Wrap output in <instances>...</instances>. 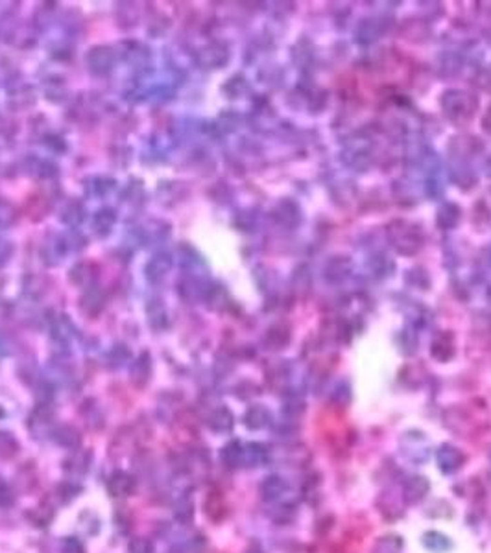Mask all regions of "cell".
Segmentation results:
<instances>
[{"label":"cell","mask_w":491,"mask_h":553,"mask_svg":"<svg viewBox=\"0 0 491 553\" xmlns=\"http://www.w3.org/2000/svg\"><path fill=\"white\" fill-rule=\"evenodd\" d=\"M260 498L266 501V503H284V498L290 492V485L289 481L278 474H272L264 478V481L260 484L259 487Z\"/></svg>","instance_id":"1"},{"label":"cell","mask_w":491,"mask_h":553,"mask_svg":"<svg viewBox=\"0 0 491 553\" xmlns=\"http://www.w3.org/2000/svg\"><path fill=\"white\" fill-rule=\"evenodd\" d=\"M436 461H438L439 470L443 474H455L463 467L466 463V455L460 448L452 446V444H441L436 452Z\"/></svg>","instance_id":"2"},{"label":"cell","mask_w":491,"mask_h":553,"mask_svg":"<svg viewBox=\"0 0 491 553\" xmlns=\"http://www.w3.org/2000/svg\"><path fill=\"white\" fill-rule=\"evenodd\" d=\"M137 490V481L126 470H115L107 479V492L113 498H127Z\"/></svg>","instance_id":"3"},{"label":"cell","mask_w":491,"mask_h":553,"mask_svg":"<svg viewBox=\"0 0 491 553\" xmlns=\"http://www.w3.org/2000/svg\"><path fill=\"white\" fill-rule=\"evenodd\" d=\"M91 463H93L91 450H72L69 457L63 461V470L70 476H83L89 473Z\"/></svg>","instance_id":"4"},{"label":"cell","mask_w":491,"mask_h":553,"mask_svg":"<svg viewBox=\"0 0 491 553\" xmlns=\"http://www.w3.org/2000/svg\"><path fill=\"white\" fill-rule=\"evenodd\" d=\"M428 489H430V484L425 476H412L403 485V498L408 503H417L427 496Z\"/></svg>","instance_id":"5"},{"label":"cell","mask_w":491,"mask_h":553,"mask_svg":"<svg viewBox=\"0 0 491 553\" xmlns=\"http://www.w3.org/2000/svg\"><path fill=\"white\" fill-rule=\"evenodd\" d=\"M220 459L224 463V467L231 470L244 467V444L240 441L227 443L220 452Z\"/></svg>","instance_id":"6"},{"label":"cell","mask_w":491,"mask_h":553,"mask_svg":"<svg viewBox=\"0 0 491 553\" xmlns=\"http://www.w3.org/2000/svg\"><path fill=\"white\" fill-rule=\"evenodd\" d=\"M270 459V450L260 443L244 444V467H262Z\"/></svg>","instance_id":"7"},{"label":"cell","mask_w":491,"mask_h":553,"mask_svg":"<svg viewBox=\"0 0 491 553\" xmlns=\"http://www.w3.org/2000/svg\"><path fill=\"white\" fill-rule=\"evenodd\" d=\"M194 517V506L189 496H181L180 500L174 503V520L180 524H189Z\"/></svg>","instance_id":"8"},{"label":"cell","mask_w":491,"mask_h":553,"mask_svg":"<svg viewBox=\"0 0 491 553\" xmlns=\"http://www.w3.org/2000/svg\"><path fill=\"white\" fill-rule=\"evenodd\" d=\"M268 424H270L268 409L257 406V408H251L246 413V426L251 428V430H260V428H266Z\"/></svg>","instance_id":"9"},{"label":"cell","mask_w":491,"mask_h":553,"mask_svg":"<svg viewBox=\"0 0 491 553\" xmlns=\"http://www.w3.org/2000/svg\"><path fill=\"white\" fill-rule=\"evenodd\" d=\"M423 544H425L430 552L436 553H443L451 547V541H449L445 535H441V533H438V531H428V533H425V536H423Z\"/></svg>","instance_id":"10"},{"label":"cell","mask_w":491,"mask_h":553,"mask_svg":"<svg viewBox=\"0 0 491 553\" xmlns=\"http://www.w3.org/2000/svg\"><path fill=\"white\" fill-rule=\"evenodd\" d=\"M403 552V541L397 535H388L379 539L373 547V553H401Z\"/></svg>","instance_id":"11"},{"label":"cell","mask_w":491,"mask_h":553,"mask_svg":"<svg viewBox=\"0 0 491 553\" xmlns=\"http://www.w3.org/2000/svg\"><path fill=\"white\" fill-rule=\"evenodd\" d=\"M19 454L17 439L12 433L0 432V457L2 459H13Z\"/></svg>","instance_id":"12"},{"label":"cell","mask_w":491,"mask_h":553,"mask_svg":"<svg viewBox=\"0 0 491 553\" xmlns=\"http://www.w3.org/2000/svg\"><path fill=\"white\" fill-rule=\"evenodd\" d=\"M209 426L213 428L214 432H218V433L229 432V430L233 428L231 413H229L227 409H220L218 413H214L213 417H211V421H209Z\"/></svg>","instance_id":"13"},{"label":"cell","mask_w":491,"mask_h":553,"mask_svg":"<svg viewBox=\"0 0 491 553\" xmlns=\"http://www.w3.org/2000/svg\"><path fill=\"white\" fill-rule=\"evenodd\" d=\"M56 441H58L61 446H65V448H72L74 450L78 444H80V433L76 432L74 428L70 426H63L59 428L58 432H56Z\"/></svg>","instance_id":"14"},{"label":"cell","mask_w":491,"mask_h":553,"mask_svg":"<svg viewBox=\"0 0 491 553\" xmlns=\"http://www.w3.org/2000/svg\"><path fill=\"white\" fill-rule=\"evenodd\" d=\"M224 509H226V506L222 501V496L218 492H211V496L205 501V513L213 520H220L224 517Z\"/></svg>","instance_id":"15"},{"label":"cell","mask_w":491,"mask_h":553,"mask_svg":"<svg viewBox=\"0 0 491 553\" xmlns=\"http://www.w3.org/2000/svg\"><path fill=\"white\" fill-rule=\"evenodd\" d=\"M154 542L146 536H133L132 541L127 542V553H154Z\"/></svg>","instance_id":"16"},{"label":"cell","mask_w":491,"mask_h":553,"mask_svg":"<svg viewBox=\"0 0 491 553\" xmlns=\"http://www.w3.org/2000/svg\"><path fill=\"white\" fill-rule=\"evenodd\" d=\"M78 492H81V487L80 485L72 484V481H67V484H61L56 489V496H58L59 500L63 501V503H67V501L74 500L76 496H78Z\"/></svg>","instance_id":"17"},{"label":"cell","mask_w":491,"mask_h":553,"mask_svg":"<svg viewBox=\"0 0 491 553\" xmlns=\"http://www.w3.org/2000/svg\"><path fill=\"white\" fill-rule=\"evenodd\" d=\"M13 501H15V495H13L12 487L6 479L0 478V507H10Z\"/></svg>","instance_id":"18"},{"label":"cell","mask_w":491,"mask_h":553,"mask_svg":"<svg viewBox=\"0 0 491 553\" xmlns=\"http://www.w3.org/2000/svg\"><path fill=\"white\" fill-rule=\"evenodd\" d=\"M61 553H85L83 552V546L81 542L74 536H67L63 542H61Z\"/></svg>","instance_id":"19"}]
</instances>
